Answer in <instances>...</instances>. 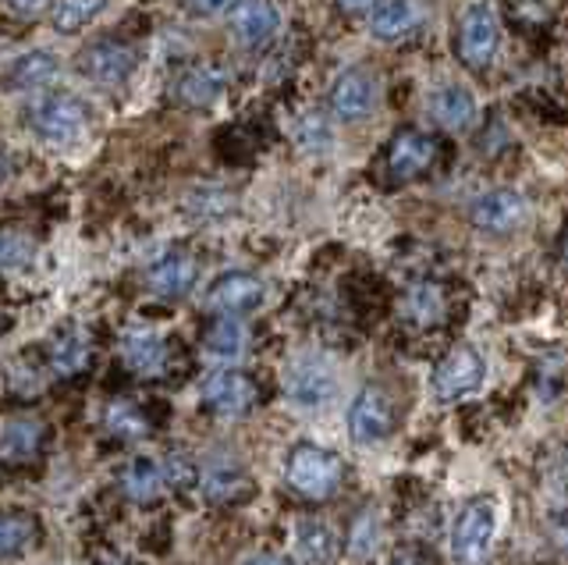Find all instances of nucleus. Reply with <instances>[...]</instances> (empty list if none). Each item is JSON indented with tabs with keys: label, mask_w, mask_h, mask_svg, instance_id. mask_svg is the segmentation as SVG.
I'll list each match as a JSON object with an SVG mask.
<instances>
[{
	"label": "nucleus",
	"mask_w": 568,
	"mask_h": 565,
	"mask_svg": "<svg viewBox=\"0 0 568 565\" xmlns=\"http://www.w3.org/2000/svg\"><path fill=\"white\" fill-rule=\"evenodd\" d=\"M36 139L50 147H71L89 132V108L75 93H40L26 111Z\"/></svg>",
	"instance_id": "1"
},
{
	"label": "nucleus",
	"mask_w": 568,
	"mask_h": 565,
	"mask_svg": "<svg viewBox=\"0 0 568 565\" xmlns=\"http://www.w3.org/2000/svg\"><path fill=\"white\" fill-rule=\"evenodd\" d=\"M284 481H288V487L295 494H302V498L324 502V498H331V494H337V487H342L345 466H342V458H337L334 452L310 445V441H306V445H295L288 452V463H284Z\"/></svg>",
	"instance_id": "2"
},
{
	"label": "nucleus",
	"mask_w": 568,
	"mask_h": 565,
	"mask_svg": "<svg viewBox=\"0 0 568 565\" xmlns=\"http://www.w3.org/2000/svg\"><path fill=\"white\" fill-rule=\"evenodd\" d=\"M284 395L295 405V410L316 413L331 405V398L337 395V370L327 356L320 352H302L284 370Z\"/></svg>",
	"instance_id": "3"
},
{
	"label": "nucleus",
	"mask_w": 568,
	"mask_h": 565,
	"mask_svg": "<svg viewBox=\"0 0 568 565\" xmlns=\"http://www.w3.org/2000/svg\"><path fill=\"white\" fill-rule=\"evenodd\" d=\"M497 534V505L479 498L458 512L452 526V558L458 565H484L490 558Z\"/></svg>",
	"instance_id": "4"
},
{
	"label": "nucleus",
	"mask_w": 568,
	"mask_h": 565,
	"mask_svg": "<svg viewBox=\"0 0 568 565\" xmlns=\"http://www.w3.org/2000/svg\"><path fill=\"white\" fill-rule=\"evenodd\" d=\"M484 381H487V363L479 356V349L458 345L437 363L430 387L437 402H462L476 395L479 387H484Z\"/></svg>",
	"instance_id": "5"
},
{
	"label": "nucleus",
	"mask_w": 568,
	"mask_h": 565,
	"mask_svg": "<svg viewBox=\"0 0 568 565\" xmlns=\"http://www.w3.org/2000/svg\"><path fill=\"white\" fill-rule=\"evenodd\" d=\"M497 40H501V26H497V11L490 4H469L462 11L458 37H455L462 64L473 68V72H484L497 54Z\"/></svg>",
	"instance_id": "6"
},
{
	"label": "nucleus",
	"mask_w": 568,
	"mask_h": 565,
	"mask_svg": "<svg viewBox=\"0 0 568 565\" xmlns=\"http://www.w3.org/2000/svg\"><path fill=\"white\" fill-rule=\"evenodd\" d=\"M135 68H139V54L121 40H100L75 58V72L85 82L103 85V90H114V85L129 82L135 75Z\"/></svg>",
	"instance_id": "7"
},
{
	"label": "nucleus",
	"mask_w": 568,
	"mask_h": 565,
	"mask_svg": "<svg viewBox=\"0 0 568 565\" xmlns=\"http://www.w3.org/2000/svg\"><path fill=\"white\" fill-rule=\"evenodd\" d=\"M437 153H440V147L434 135L416 132V129H402L387 147V182L408 185V182L423 179V174H430L437 164Z\"/></svg>",
	"instance_id": "8"
},
{
	"label": "nucleus",
	"mask_w": 568,
	"mask_h": 565,
	"mask_svg": "<svg viewBox=\"0 0 568 565\" xmlns=\"http://www.w3.org/2000/svg\"><path fill=\"white\" fill-rule=\"evenodd\" d=\"M469 221L487 235H511L529 221V203L515 189H487L469 203Z\"/></svg>",
	"instance_id": "9"
},
{
	"label": "nucleus",
	"mask_w": 568,
	"mask_h": 565,
	"mask_svg": "<svg viewBox=\"0 0 568 565\" xmlns=\"http://www.w3.org/2000/svg\"><path fill=\"white\" fill-rule=\"evenodd\" d=\"M200 398L213 416L239 420L253 410L260 392H256V381L242 374V370H213L200 387Z\"/></svg>",
	"instance_id": "10"
},
{
	"label": "nucleus",
	"mask_w": 568,
	"mask_h": 565,
	"mask_svg": "<svg viewBox=\"0 0 568 565\" xmlns=\"http://www.w3.org/2000/svg\"><path fill=\"white\" fill-rule=\"evenodd\" d=\"M327 103H331V114L337 121L355 125V121H366L373 111H377L381 85H377V79H373L369 68H348V72H342L334 79Z\"/></svg>",
	"instance_id": "11"
},
{
	"label": "nucleus",
	"mask_w": 568,
	"mask_h": 565,
	"mask_svg": "<svg viewBox=\"0 0 568 565\" xmlns=\"http://www.w3.org/2000/svg\"><path fill=\"white\" fill-rule=\"evenodd\" d=\"M395 427V405L377 384H366L348 405V434L355 445H381Z\"/></svg>",
	"instance_id": "12"
},
{
	"label": "nucleus",
	"mask_w": 568,
	"mask_h": 565,
	"mask_svg": "<svg viewBox=\"0 0 568 565\" xmlns=\"http://www.w3.org/2000/svg\"><path fill=\"white\" fill-rule=\"evenodd\" d=\"M266 299V285L256 274L245 271H231L224 278H217L206 292V310L213 313H227V316H245L263 306Z\"/></svg>",
	"instance_id": "13"
},
{
	"label": "nucleus",
	"mask_w": 568,
	"mask_h": 565,
	"mask_svg": "<svg viewBox=\"0 0 568 565\" xmlns=\"http://www.w3.org/2000/svg\"><path fill=\"white\" fill-rule=\"evenodd\" d=\"M227 93V75L217 64H192L185 68L174 82V100L185 103L192 111H210L217 108Z\"/></svg>",
	"instance_id": "14"
},
{
	"label": "nucleus",
	"mask_w": 568,
	"mask_h": 565,
	"mask_svg": "<svg viewBox=\"0 0 568 565\" xmlns=\"http://www.w3.org/2000/svg\"><path fill=\"white\" fill-rule=\"evenodd\" d=\"M121 360L139 377H160L168 370V342L153 327H129L121 334Z\"/></svg>",
	"instance_id": "15"
},
{
	"label": "nucleus",
	"mask_w": 568,
	"mask_h": 565,
	"mask_svg": "<svg viewBox=\"0 0 568 565\" xmlns=\"http://www.w3.org/2000/svg\"><path fill=\"white\" fill-rule=\"evenodd\" d=\"M195 281H200V263L182 250L164 253L146 271V285L160 299H185L195 289Z\"/></svg>",
	"instance_id": "16"
},
{
	"label": "nucleus",
	"mask_w": 568,
	"mask_h": 565,
	"mask_svg": "<svg viewBox=\"0 0 568 565\" xmlns=\"http://www.w3.org/2000/svg\"><path fill=\"white\" fill-rule=\"evenodd\" d=\"M423 26V4L419 0H381L369 14V32L381 43L408 40Z\"/></svg>",
	"instance_id": "17"
},
{
	"label": "nucleus",
	"mask_w": 568,
	"mask_h": 565,
	"mask_svg": "<svg viewBox=\"0 0 568 565\" xmlns=\"http://www.w3.org/2000/svg\"><path fill=\"white\" fill-rule=\"evenodd\" d=\"M281 29V14L271 0H239L235 11H231V32L245 43V47H263L277 37Z\"/></svg>",
	"instance_id": "18"
},
{
	"label": "nucleus",
	"mask_w": 568,
	"mask_h": 565,
	"mask_svg": "<svg viewBox=\"0 0 568 565\" xmlns=\"http://www.w3.org/2000/svg\"><path fill=\"white\" fill-rule=\"evenodd\" d=\"M203 498L213 505H231L248 494V473L235 463V458H210L206 470L200 473Z\"/></svg>",
	"instance_id": "19"
},
{
	"label": "nucleus",
	"mask_w": 568,
	"mask_h": 565,
	"mask_svg": "<svg viewBox=\"0 0 568 565\" xmlns=\"http://www.w3.org/2000/svg\"><path fill=\"white\" fill-rule=\"evenodd\" d=\"M61 72V61L47 54V50H29V54L14 58L8 68H4V90H14V93H32V90H43Z\"/></svg>",
	"instance_id": "20"
},
{
	"label": "nucleus",
	"mask_w": 568,
	"mask_h": 565,
	"mask_svg": "<svg viewBox=\"0 0 568 565\" xmlns=\"http://www.w3.org/2000/svg\"><path fill=\"white\" fill-rule=\"evenodd\" d=\"M430 118L437 129L448 132H466L476 121V97L466 90V85H440V90L430 93Z\"/></svg>",
	"instance_id": "21"
},
{
	"label": "nucleus",
	"mask_w": 568,
	"mask_h": 565,
	"mask_svg": "<svg viewBox=\"0 0 568 565\" xmlns=\"http://www.w3.org/2000/svg\"><path fill=\"white\" fill-rule=\"evenodd\" d=\"M444 310H448V295H444V289L434 285V281H416V285H408V292L402 299V316L413 327L440 324Z\"/></svg>",
	"instance_id": "22"
},
{
	"label": "nucleus",
	"mask_w": 568,
	"mask_h": 565,
	"mask_svg": "<svg viewBox=\"0 0 568 565\" xmlns=\"http://www.w3.org/2000/svg\"><path fill=\"white\" fill-rule=\"evenodd\" d=\"M47 441V427L36 420H11L0 427V458L4 463H29L40 455Z\"/></svg>",
	"instance_id": "23"
},
{
	"label": "nucleus",
	"mask_w": 568,
	"mask_h": 565,
	"mask_svg": "<svg viewBox=\"0 0 568 565\" xmlns=\"http://www.w3.org/2000/svg\"><path fill=\"white\" fill-rule=\"evenodd\" d=\"M245 349H248V331L242 324V316L221 313L217 321L206 327V334H203V352H206V356H213V360H221V363L239 360Z\"/></svg>",
	"instance_id": "24"
},
{
	"label": "nucleus",
	"mask_w": 568,
	"mask_h": 565,
	"mask_svg": "<svg viewBox=\"0 0 568 565\" xmlns=\"http://www.w3.org/2000/svg\"><path fill=\"white\" fill-rule=\"evenodd\" d=\"M295 547L306 565H334L337 562V534L324 519H302L295 526Z\"/></svg>",
	"instance_id": "25"
},
{
	"label": "nucleus",
	"mask_w": 568,
	"mask_h": 565,
	"mask_svg": "<svg viewBox=\"0 0 568 565\" xmlns=\"http://www.w3.org/2000/svg\"><path fill=\"white\" fill-rule=\"evenodd\" d=\"M164 487H168L164 463H153V458H132L121 473V491H124V498H132V502H153L160 498Z\"/></svg>",
	"instance_id": "26"
},
{
	"label": "nucleus",
	"mask_w": 568,
	"mask_h": 565,
	"mask_svg": "<svg viewBox=\"0 0 568 565\" xmlns=\"http://www.w3.org/2000/svg\"><path fill=\"white\" fill-rule=\"evenodd\" d=\"M85 363H89V339L79 327H68V331H61L58 339L50 342V366H53V374L75 377L79 370H85Z\"/></svg>",
	"instance_id": "27"
},
{
	"label": "nucleus",
	"mask_w": 568,
	"mask_h": 565,
	"mask_svg": "<svg viewBox=\"0 0 568 565\" xmlns=\"http://www.w3.org/2000/svg\"><path fill=\"white\" fill-rule=\"evenodd\" d=\"M40 537V523L26 512H0V558H14L29 552Z\"/></svg>",
	"instance_id": "28"
},
{
	"label": "nucleus",
	"mask_w": 568,
	"mask_h": 565,
	"mask_svg": "<svg viewBox=\"0 0 568 565\" xmlns=\"http://www.w3.org/2000/svg\"><path fill=\"white\" fill-rule=\"evenodd\" d=\"M106 11V0H58L50 8V26L58 32H79Z\"/></svg>",
	"instance_id": "29"
},
{
	"label": "nucleus",
	"mask_w": 568,
	"mask_h": 565,
	"mask_svg": "<svg viewBox=\"0 0 568 565\" xmlns=\"http://www.w3.org/2000/svg\"><path fill=\"white\" fill-rule=\"evenodd\" d=\"M295 147L302 153H310V157H320V153H327L334 147V132H331V121L324 114H302L295 121Z\"/></svg>",
	"instance_id": "30"
},
{
	"label": "nucleus",
	"mask_w": 568,
	"mask_h": 565,
	"mask_svg": "<svg viewBox=\"0 0 568 565\" xmlns=\"http://www.w3.org/2000/svg\"><path fill=\"white\" fill-rule=\"evenodd\" d=\"M106 431L118 434L121 441H135L150 431V420L132 402H111V410H106Z\"/></svg>",
	"instance_id": "31"
},
{
	"label": "nucleus",
	"mask_w": 568,
	"mask_h": 565,
	"mask_svg": "<svg viewBox=\"0 0 568 565\" xmlns=\"http://www.w3.org/2000/svg\"><path fill=\"white\" fill-rule=\"evenodd\" d=\"M231 206H235V200H231L221 185H203V189H195V192H192V200H189V210L195 214V221H221Z\"/></svg>",
	"instance_id": "32"
},
{
	"label": "nucleus",
	"mask_w": 568,
	"mask_h": 565,
	"mask_svg": "<svg viewBox=\"0 0 568 565\" xmlns=\"http://www.w3.org/2000/svg\"><path fill=\"white\" fill-rule=\"evenodd\" d=\"M32 263V242L18 232H0V271H26Z\"/></svg>",
	"instance_id": "33"
},
{
	"label": "nucleus",
	"mask_w": 568,
	"mask_h": 565,
	"mask_svg": "<svg viewBox=\"0 0 568 565\" xmlns=\"http://www.w3.org/2000/svg\"><path fill=\"white\" fill-rule=\"evenodd\" d=\"M377 544H381L377 516H373V512H366V516H363V519H355V526H352V555L369 558L373 552H377Z\"/></svg>",
	"instance_id": "34"
},
{
	"label": "nucleus",
	"mask_w": 568,
	"mask_h": 565,
	"mask_svg": "<svg viewBox=\"0 0 568 565\" xmlns=\"http://www.w3.org/2000/svg\"><path fill=\"white\" fill-rule=\"evenodd\" d=\"M235 0H189V8L195 14H203V19H210V14H224Z\"/></svg>",
	"instance_id": "35"
},
{
	"label": "nucleus",
	"mask_w": 568,
	"mask_h": 565,
	"mask_svg": "<svg viewBox=\"0 0 568 565\" xmlns=\"http://www.w3.org/2000/svg\"><path fill=\"white\" fill-rule=\"evenodd\" d=\"M342 4V11H348V14H359V11H369L377 0H337Z\"/></svg>",
	"instance_id": "36"
},
{
	"label": "nucleus",
	"mask_w": 568,
	"mask_h": 565,
	"mask_svg": "<svg viewBox=\"0 0 568 565\" xmlns=\"http://www.w3.org/2000/svg\"><path fill=\"white\" fill-rule=\"evenodd\" d=\"M242 565H292V562L281 558V555H253V558H245Z\"/></svg>",
	"instance_id": "37"
},
{
	"label": "nucleus",
	"mask_w": 568,
	"mask_h": 565,
	"mask_svg": "<svg viewBox=\"0 0 568 565\" xmlns=\"http://www.w3.org/2000/svg\"><path fill=\"white\" fill-rule=\"evenodd\" d=\"M8 4L14 8V11H22V14H32V11H40L47 0H8Z\"/></svg>",
	"instance_id": "38"
},
{
	"label": "nucleus",
	"mask_w": 568,
	"mask_h": 565,
	"mask_svg": "<svg viewBox=\"0 0 568 565\" xmlns=\"http://www.w3.org/2000/svg\"><path fill=\"white\" fill-rule=\"evenodd\" d=\"M555 534H558V541L568 547V512H561V516L555 519Z\"/></svg>",
	"instance_id": "39"
},
{
	"label": "nucleus",
	"mask_w": 568,
	"mask_h": 565,
	"mask_svg": "<svg viewBox=\"0 0 568 565\" xmlns=\"http://www.w3.org/2000/svg\"><path fill=\"white\" fill-rule=\"evenodd\" d=\"M390 565H419V558H413V555H398Z\"/></svg>",
	"instance_id": "40"
},
{
	"label": "nucleus",
	"mask_w": 568,
	"mask_h": 565,
	"mask_svg": "<svg viewBox=\"0 0 568 565\" xmlns=\"http://www.w3.org/2000/svg\"><path fill=\"white\" fill-rule=\"evenodd\" d=\"M561 260H565V268H568V232H565V239H561Z\"/></svg>",
	"instance_id": "41"
},
{
	"label": "nucleus",
	"mask_w": 568,
	"mask_h": 565,
	"mask_svg": "<svg viewBox=\"0 0 568 565\" xmlns=\"http://www.w3.org/2000/svg\"><path fill=\"white\" fill-rule=\"evenodd\" d=\"M4 168H8V153L0 150V179H4Z\"/></svg>",
	"instance_id": "42"
},
{
	"label": "nucleus",
	"mask_w": 568,
	"mask_h": 565,
	"mask_svg": "<svg viewBox=\"0 0 568 565\" xmlns=\"http://www.w3.org/2000/svg\"><path fill=\"white\" fill-rule=\"evenodd\" d=\"M0 321H4V313H0Z\"/></svg>",
	"instance_id": "43"
}]
</instances>
